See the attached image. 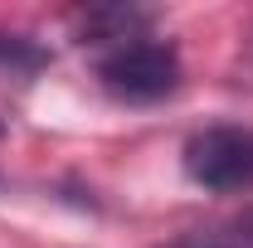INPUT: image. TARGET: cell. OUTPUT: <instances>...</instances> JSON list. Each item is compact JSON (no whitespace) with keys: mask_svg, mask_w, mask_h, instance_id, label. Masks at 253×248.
<instances>
[{"mask_svg":"<svg viewBox=\"0 0 253 248\" xmlns=\"http://www.w3.org/2000/svg\"><path fill=\"white\" fill-rule=\"evenodd\" d=\"M97 83L122 102H161L180 88V54L156 39L122 44L97 63Z\"/></svg>","mask_w":253,"mask_h":248,"instance_id":"6da1fadb","label":"cell"},{"mask_svg":"<svg viewBox=\"0 0 253 248\" xmlns=\"http://www.w3.org/2000/svg\"><path fill=\"white\" fill-rule=\"evenodd\" d=\"M151 10H136V5H93L78 15V44H136L141 34L151 30Z\"/></svg>","mask_w":253,"mask_h":248,"instance_id":"3957f363","label":"cell"},{"mask_svg":"<svg viewBox=\"0 0 253 248\" xmlns=\"http://www.w3.org/2000/svg\"><path fill=\"white\" fill-rule=\"evenodd\" d=\"M39 68H49V49H39L30 34L0 30V73L25 78V73H39Z\"/></svg>","mask_w":253,"mask_h":248,"instance_id":"5b68a950","label":"cell"},{"mask_svg":"<svg viewBox=\"0 0 253 248\" xmlns=\"http://www.w3.org/2000/svg\"><path fill=\"white\" fill-rule=\"evenodd\" d=\"M166 248H253V205L244 214H234L229 224H214V229H195L185 239H175V244Z\"/></svg>","mask_w":253,"mask_h":248,"instance_id":"277c9868","label":"cell"},{"mask_svg":"<svg viewBox=\"0 0 253 248\" xmlns=\"http://www.w3.org/2000/svg\"><path fill=\"white\" fill-rule=\"evenodd\" d=\"M185 175L195 185L229 195L253 185V131L249 126H205L185 141Z\"/></svg>","mask_w":253,"mask_h":248,"instance_id":"7a4b0ae2","label":"cell"}]
</instances>
